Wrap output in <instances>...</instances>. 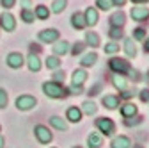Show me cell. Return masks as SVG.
<instances>
[{"label":"cell","instance_id":"cell-43","mask_svg":"<svg viewBox=\"0 0 149 148\" xmlns=\"http://www.w3.org/2000/svg\"><path fill=\"white\" fill-rule=\"evenodd\" d=\"M112 4L117 6V7H123V6L126 4V0H112Z\"/></svg>","mask_w":149,"mask_h":148},{"label":"cell","instance_id":"cell-8","mask_svg":"<svg viewBox=\"0 0 149 148\" xmlns=\"http://www.w3.org/2000/svg\"><path fill=\"white\" fill-rule=\"evenodd\" d=\"M130 14H132V18L135 22H147L149 20V9L144 6H135L130 11Z\"/></svg>","mask_w":149,"mask_h":148},{"label":"cell","instance_id":"cell-29","mask_svg":"<svg viewBox=\"0 0 149 148\" xmlns=\"http://www.w3.org/2000/svg\"><path fill=\"white\" fill-rule=\"evenodd\" d=\"M46 68L48 70H59L61 68V59L57 57V55H50V57L46 59Z\"/></svg>","mask_w":149,"mask_h":148},{"label":"cell","instance_id":"cell-47","mask_svg":"<svg viewBox=\"0 0 149 148\" xmlns=\"http://www.w3.org/2000/svg\"><path fill=\"white\" fill-rule=\"evenodd\" d=\"M4 144H6V141H4V137L0 136V148H4Z\"/></svg>","mask_w":149,"mask_h":148},{"label":"cell","instance_id":"cell-28","mask_svg":"<svg viewBox=\"0 0 149 148\" xmlns=\"http://www.w3.org/2000/svg\"><path fill=\"white\" fill-rule=\"evenodd\" d=\"M68 6V0H53V4H52V11L55 14H61Z\"/></svg>","mask_w":149,"mask_h":148},{"label":"cell","instance_id":"cell-26","mask_svg":"<svg viewBox=\"0 0 149 148\" xmlns=\"http://www.w3.org/2000/svg\"><path fill=\"white\" fill-rule=\"evenodd\" d=\"M85 45H89V47H92V48L100 47V36H98L96 32H87V34H85Z\"/></svg>","mask_w":149,"mask_h":148},{"label":"cell","instance_id":"cell-20","mask_svg":"<svg viewBox=\"0 0 149 148\" xmlns=\"http://www.w3.org/2000/svg\"><path fill=\"white\" fill-rule=\"evenodd\" d=\"M66 118L73 123H78V121H82V111L78 107H69L66 113Z\"/></svg>","mask_w":149,"mask_h":148},{"label":"cell","instance_id":"cell-41","mask_svg":"<svg viewBox=\"0 0 149 148\" xmlns=\"http://www.w3.org/2000/svg\"><path fill=\"white\" fill-rule=\"evenodd\" d=\"M133 93H135V91H132V89H123V93L119 95V98H132Z\"/></svg>","mask_w":149,"mask_h":148},{"label":"cell","instance_id":"cell-23","mask_svg":"<svg viewBox=\"0 0 149 148\" xmlns=\"http://www.w3.org/2000/svg\"><path fill=\"white\" fill-rule=\"evenodd\" d=\"M124 52L128 57H135L137 55V48H135V41L132 38H126L124 39Z\"/></svg>","mask_w":149,"mask_h":148},{"label":"cell","instance_id":"cell-19","mask_svg":"<svg viewBox=\"0 0 149 148\" xmlns=\"http://www.w3.org/2000/svg\"><path fill=\"white\" fill-rule=\"evenodd\" d=\"M87 80V71L85 70H74L73 71V82L74 86H84V82Z\"/></svg>","mask_w":149,"mask_h":148},{"label":"cell","instance_id":"cell-11","mask_svg":"<svg viewBox=\"0 0 149 148\" xmlns=\"http://www.w3.org/2000/svg\"><path fill=\"white\" fill-rule=\"evenodd\" d=\"M119 102H121V98H119L117 95H105V97L101 98V104H103L107 109H117V107H119Z\"/></svg>","mask_w":149,"mask_h":148},{"label":"cell","instance_id":"cell-31","mask_svg":"<svg viewBox=\"0 0 149 148\" xmlns=\"http://www.w3.org/2000/svg\"><path fill=\"white\" fill-rule=\"evenodd\" d=\"M22 20H23L25 23H32V22L36 20L34 11H30V9H22Z\"/></svg>","mask_w":149,"mask_h":148},{"label":"cell","instance_id":"cell-40","mask_svg":"<svg viewBox=\"0 0 149 148\" xmlns=\"http://www.w3.org/2000/svg\"><path fill=\"white\" fill-rule=\"evenodd\" d=\"M139 97H140V100H142V102H149V87L142 89L140 93H139Z\"/></svg>","mask_w":149,"mask_h":148},{"label":"cell","instance_id":"cell-16","mask_svg":"<svg viewBox=\"0 0 149 148\" xmlns=\"http://www.w3.org/2000/svg\"><path fill=\"white\" fill-rule=\"evenodd\" d=\"M103 144V137L100 132H91L89 137H87V146L89 148H101Z\"/></svg>","mask_w":149,"mask_h":148},{"label":"cell","instance_id":"cell-2","mask_svg":"<svg viewBox=\"0 0 149 148\" xmlns=\"http://www.w3.org/2000/svg\"><path fill=\"white\" fill-rule=\"evenodd\" d=\"M108 68L114 71V73H121V75H128L132 71V66L126 59H121V57H112L108 61Z\"/></svg>","mask_w":149,"mask_h":148},{"label":"cell","instance_id":"cell-21","mask_svg":"<svg viewBox=\"0 0 149 148\" xmlns=\"http://www.w3.org/2000/svg\"><path fill=\"white\" fill-rule=\"evenodd\" d=\"M96 61H98V54H96V52H91V54H85L84 57L80 59V64H82L84 68H87V66H94Z\"/></svg>","mask_w":149,"mask_h":148},{"label":"cell","instance_id":"cell-13","mask_svg":"<svg viewBox=\"0 0 149 148\" xmlns=\"http://www.w3.org/2000/svg\"><path fill=\"white\" fill-rule=\"evenodd\" d=\"M137 114V105L135 104H132V102H126L123 107H121V116L124 118V120H128V118H133Z\"/></svg>","mask_w":149,"mask_h":148},{"label":"cell","instance_id":"cell-3","mask_svg":"<svg viewBox=\"0 0 149 148\" xmlns=\"http://www.w3.org/2000/svg\"><path fill=\"white\" fill-rule=\"evenodd\" d=\"M96 128L100 130V134H105L108 137L116 134V123L110 118H98L96 120Z\"/></svg>","mask_w":149,"mask_h":148},{"label":"cell","instance_id":"cell-51","mask_svg":"<svg viewBox=\"0 0 149 148\" xmlns=\"http://www.w3.org/2000/svg\"><path fill=\"white\" fill-rule=\"evenodd\" d=\"M147 75H149V73H147ZM147 79H149V77H147Z\"/></svg>","mask_w":149,"mask_h":148},{"label":"cell","instance_id":"cell-35","mask_svg":"<svg viewBox=\"0 0 149 148\" xmlns=\"http://www.w3.org/2000/svg\"><path fill=\"white\" fill-rule=\"evenodd\" d=\"M7 91L4 87H0V109H6L7 107Z\"/></svg>","mask_w":149,"mask_h":148},{"label":"cell","instance_id":"cell-38","mask_svg":"<svg viewBox=\"0 0 149 148\" xmlns=\"http://www.w3.org/2000/svg\"><path fill=\"white\" fill-rule=\"evenodd\" d=\"M53 82H59V84H62V82H64V71H61V70H55V73H53Z\"/></svg>","mask_w":149,"mask_h":148},{"label":"cell","instance_id":"cell-24","mask_svg":"<svg viewBox=\"0 0 149 148\" xmlns=\"http://www.w3.org/2000/svg\"><path fill=\"white\" fill-rule=\"evenodd\" d=\"M50 123H52V127H55L57 130H68V123H66V120H62L61 116H52L50 118Z\"/></svg>","mask_w":149,"mask_h":148},{"label":"cell","instance_id":"cell-52","mask_svg":"<svg viewBox=\"0 0 149 148\" xmlns=\"http://www.w3.org/2000/svg\"><path fill=\"white\" fill-rule=\"evenodd\" d=\"M53 148H55V146H53Z\"/></svg>","mask_w":149,"mask_h":148},{"label":"cell","instance_id":"cell-37","mask_svg":"<svg viewBox=\"0 0 149 148\" xmlns=\"http://www.w3.org/2000/svg\"><path fill=\"white\" fill-rule=\"evenodd\" d=\"M105 52H107V54H116V52H119V45L114 43V41H112V43H107V45H105Z\"/></svg>","mask_w":149,"mask_h":148},{"label":"cell","instance_id":"cell-4","mask_svg":"<svg viewBox=\"0 0 149 148\" xmlns=\"http://www.w3.org/2000/svg\"><path fill=\"white\" fill-rule=\"evenodd\" d=\"M34 136H36V139L39 141L41 144H48V143L53 139L50 128L45 127V125H36V127H34Z\"/></svg>","mask_w":149,"mask_h":148},{"label":"cell","instance_id":"cell-30","mask_svg":"<svg viewBox=\"0 0 149 148\" xmlns=\"http://www.w3.org/2000/svg\"><path fill=\"white\" fill-rule=\"evenodd\" d=\"M108 36H110V38L112 39H121L123 38V36H124V32H123V29L121 27H110V30H108Z\"/></svg>","mask_w":149,"mask_h":148},{"label":"cell","instance_id":"cell-34","mask_svg":"<svg viewBox=\"0 0 149 148\" xmlns=\"http://www.w3.org/2000/svg\"><path fill=\"white\" fill-rule=\"evenodd\" d=\"M84 48H85V43H80V41H78V43L73 45V48H69V52H71L73 55H80V54L84 52Z\"/></svg>","mask_w":149,"mask_h":148},{"label":"cell","instance_id":"cell-49","mask_svg":"<svg viewBox=\"0 0 149 148\" xmlns=\"http://www.w3.org/2000/svg\"><path fill=\"white\" fill-rule=\"evenodd\" d=\"M73 148H82V146H73Z\"/></svg>","mask_w":149,"mask_h":148},{"label":"cell","instance_id":"cell-18","mask_svg":"<svg viewBox=\"0 0 149 148\" xmlns=\"http://www.w3.org/2000/svg\"><path fill=\"white\" fill-rule=\"evenodd\" d=\"M71 25H73L74 29H78V30L85 29V27H87V23H85V18H84V13H74V14L71 16Z\"/></svg>","mask_w":149,"mask_h":148},{"label":"cell","instance_id":"cell-12","mask_svg":"<svg viewBox=\"0 0 149 148\" xmlns=\"http://www.w3.org/2000/svg\"><path fill=\"white\" fill-rule=\"evenodd\" d=\"M84 18H85V23L91 25V27H94L98 23V11L94 7H87L85 13H84Z\"/></svg>","mask_w":149,"mask_h":148},{"label":"cell","instance_id":"cell-33","mask_svg":"<svg viewBox=\"0 0 149 148\" xmlns=\"http://www.w3.org/2000/svg\"><path fill=\"white\" fill-rule=\"evenodd\" d=\"M132 39H139V41H144V39H146V29H142V27L135 29V30H133V38H132Z\"/></svg>","mask_w":149,"mask_h":148},{"label":"cell","instance_id":"cell-1","mask_svg":"<svg viewBox=\"0 0 149 148\" xmlns=\"http://www.w3.org/2000/svg\"><path fill=\"white\" fill-rule=\"evenodd\" d=\"M43 93L46 95V97H50V98H64V97H68V89L62 86V84H59V82H53V80H50V82H45L43 84Z\"/></svg>","mask_w":149,"mask_h":148},{"label":"cell","instance_id":"cell-25","mask_svg":"<svg viewBox=\"0 0 149 148\" xmlns=\"http://www.w3.org/2000/svg\"><path fill=\"white\" fill-rule=\"evenodd\" d=\"M82 114L85 113V114H89V116H92V114H96V111H98V105L94 104V102H91V100H87V102H84L82 104Z\"/></svg>","mask_w":149,"mask_h":148},{"label":"cell","instance_id":"cell-22","mask_svg":"<svg viewBox=\"0 0 149 148\" xmlns=\"http://www.w3.org/2000/svg\"><path fill=\"white\" fill-rule=\"evenodd\" d=\"M112 84H114V87H117L119 91H123V89H126V77L124 75H121V73H114V77H112Z\"/></svg>","mask_w":149,"mask_h":148},{"label":"cell","instance_id":"cell-15","mask_svg":"<svg viewBox=\"0 0 149 148\" xmlns=\"http://www.w3.org/2000/svg\"><path fill=\"white\" fill-rule=\"evenodd\" d=\"M68 52H69V43H68V41L57 39V41L53 43V54L57 55V57H59V55H66Z\"/></svg>","mask_w":149,"mask_h":148},{"label":"cell","instance_id":"cell-27","mask_svg":"<svg viewBox=\"0 0 149 148\" xmlns=\"http://www.w3.org/2000/svg\"><path fill=\"white\" fill-rule=\"evenodd\" d=\"M34 14H36L37 20H48L50 11H48V7H46V6H37V7H36V11H34Z\"/></svg>","mask_w":149,"mask_h":148},{"label":"cell","instance_id":"cell-39","mask_svg":"<svg viewBox=\"0 0 149 148\" xmlns=\"http://www.w3.org/2000/svg\"><path fill=\"white\" fill-rule=\"evenodd\" d=\"M0 4H2L4 9H11L16 6V0H0Z\"/></svg>","mask_w":149,"mask_h":148},{"label":"cell","instance_id":"cell-32","mask_svg":"<svg viewBox=\"0 0 149 148\" xmlns=\"http://www.w3.org/2000/svg\"><path fill=\"white\" fill-rule=\"evenodd\" d=\"M96 6H98V9H101V11H108L112 6V0H96Z\"/></svg>","mask_w":149,"mask_h":148},{"label":"cell","instance_id":"cell-44","mask_svg":"<svg viewBox=\"0 0 149 148\" xmlns=\"http://www.w3.org/2000/svg\"><path fill=\"white\" fill-rule=\"evenodd\" d=\"M144 50H146V54H149V38L144 41Z\"/></svg>","mask_w":149,"mask_h":148},{"label":"cell","instance_id":"cell-36","mask_svg":"<svg viewBox=\"0 0 149 148\" xmlns=\"http://www.w3.org/2000/svg\"><path fill=\"white\" fill-rule=\"evenodd\" d=\"M68 93L69 95H80V93H84V86H74V84H71L68 87Z\"/></svg>","mask_w":149,"mask_h":148},{"label":"cell","instance_id":"cell-50","mask_svg":"<svg viewBox=\"0 0 149 148\" xmlns=\"http://www.w3.org/2000/svg\"><path fill=\"white\" fill-rule=\"evenodd\" d=\"M0 130H2V127H0Z\"/></svg>","mask_w":149,"mask_h":148},{"label":"cell","instance_id":"cell-14","mask_svg":"<svg viewBox=\"0 0 149 148\" xmlns=\"http://www.w3.org/2000/svg\"><path fill=\"white\" fill-rule=\"evenodd\" d=\"M124 23H126V14L123 13V11H117V13H114L110 16V25L112 27H124Z\"/></svg>","mask_w":149,"mask_h":148},{"label":"cell","instance_id":"cell-45","mask_svg":"<svg viewBox=\"0 0 149 148\" xmlns=\"http://www.w3.org/2000/svg\"><path fill=\"white\" fill-rule=\"evenodd\" d=\"M34 50H36V52L39 50V45H34V43H32V45H30V52H34Z\"/></svg>","mask_w":149,"mask_h":148},{"label":"cell","instance_id":"cell-46","mask_svg":"<svg viewBox=\"0 0 149 148\" xmlns=\"http://www.w3.org/2000/svg\"><path fill=\"white\" fill-rule=\"evenodd\" d=\"M133 4H146V2H149V0H132Z\"/></svg>","mask_w":149,"mask_h":148},{"label":"cell","instance_id":"cell-7","mask_svg":"<svg viewBox=\"0 0 149 148\" xmlns=\"http://www.w3.org/2000/svg\"><path fill=\"white\" fill-rule=\"evenodd\" d=\"M6 63H7V66H9V68H13V70H18V68H22V66H23L25 59H23V55H22L20 52H11V54L7 55Z\"/></svg>","mask_w":149,"mask_h":148},{"label":"cell","instance_id":"cell-17","mask_svg":"<svg viewBox=\"0 0 149 148\" xmlns=\"http://www.w3.org/2000/svg\"><path fill=\"white\" fill-rule=\"evenodd\" d=\"M27 66H29V70L30 71H39L41 70V61H39V57H37V54H29V57H27Z\"/></svg>","mask_w":149,"mask_h":148},{"label":"cell","instance_id":"cell-6","mask_svg":"<svg viewBox=\"0 0 149 148\" xmlns=\"http://www.w3.org/2000/svg\"><path fill=\"white\" fill-rule=\"evenodd\" d=\"M37 38H39V41H43V43L53 45L55 41L61 38V34H59L57 29H45V30H41L39 34H37Z\"/></svg>","mask_w":149,"mask_h":148},{"label":"cell","instance_id":"cell-10","mask_svg":"<svg viewBox=\"0 0 149 148\" xmlns=\"http://www.w3.org/2000/svg\"><path fill=\"white\" fill-rule=\"evenodd\" d=\"M110 148H132V141L126 136H116L110 143Z\"/></svg>","mask_w":149,"mask_h":148},{"label":"cell","instance_id":"cell-42","mask_svg":"<svg viewBox=\"0 0 149 148\" xmlns=\"http://www.w3.org/2000/svg\"><path fill=\"white\" fill-rule=\"evenodd\" d=\"M20 6H22L23 9H29V7L32 6V2H30V0H20Z\"/></svg>","mask_w":149,"mask_h":148},{"label":"cell","instance_id":"cell-48","mask_svg":"<svg viewBox=\"0 0 149 148\" xmlns=\"http://www.w3.org/2000/svg\"><path fill=\"white\" fill-rule=\"evenodd\" d=\"M133 148H144V146H140V144H135V146H133Z\"/></svg>","mask_w":149,"mask_h":148},{"label":"cell","instance_id":"cell-5","mask_svg":"<svg viewBox=\"0 0 149 148\" xmlns=\"http://www.w3.org/2000/svg\"><path fill=\"white\" fill-rule=\"evenodd\" d=\"M37 105V100L30 95H22V97H18L16 98V107L20 109V111H30Z\"/></svg>","mask_w":149,"mask_h":148},{"label":"cell","instance_id":"cell-9","mask_svg":"<svg viewBox=\"0 0 149 148\" xmlns=\"http://www.w3.org/2000/svg\"><path fill=\"white\" fill-rule=\"evenodd\" d=\"M0 27H2L6 32H13L16 29V20L14 16L11 13H4L2 16H0Z\"/></svg>","mask_w":149,"mask_h":148}]
</instances>
